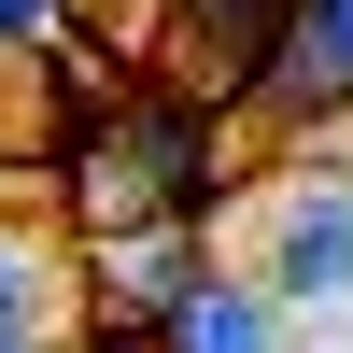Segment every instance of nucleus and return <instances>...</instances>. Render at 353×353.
Masks as SVG:
<instances>
[{"label":"nucleus","instance_id":"4","mask_svg":"<svg viewBox=\"0 0 353 353\" xmlns=\"http://www.w3.org/2000/svg\"><path fill=\"white\" fill-rule=\"evenodd\" d=\"M57 339H71V254L0 212V353H57Z\"/></svg>","mask_w":353,"mask_h":353},{"label":"nucleus","instance_id":"2","mask_svg":"<svg viewBox=\"0 0 353 353\" xmlns=\"http://www.w3.org/2000/svg\"><path fill=\"white\" fill-rule=\"evenodd\" d=\"M241 113H269V128L353 113V0H297V14H283V57H269V85H254Z\"/></svg>","mask_w":353,"mask_h":353},{"label":"nucleus","instance_id":"3","mask_svg":"<svg viewBox=\"0 0 353 353\" xmlns=\"http://www.w3.org/2000/svg\"><path fill=\"white\" fill-rule=\"evenodd\" d=\"M283 14L297 0H184V28H198V99H254L269 85V57H283Z\"/></svg>","mask_w":353,"mask_h":353},{"label":"nucleus","instance_id":"7","mask_svg":"<svg viewBox=\"0 0 353 353\" xmlns=\"http://www.w3.org/2000/svg\"><path fill=\"white\" fill-rule=\"evenodd\" d=\"M339 184H353V128H339Z\"/></svg>","mask_w":353,"mask_h":353},{"label":"nucleus","instance_id":"5","mask_svg":"<svg viewBox=\"0 0 353 353\" xmlns=\"http://www.w3.org/2000/svg\"><path fill=\"white\" fill-rule=\"evenodd\" d=\"M156 353H269V297L226 283V269H198L184 297L156 311Z\"/></svg>","mask_w":353,"mask_h":353},{"label":"nucleus","instance_id":"1","mask_svg":"<svg viewBox=\"0 0 353 353\" xmlns=\"http://www.w3.org/2000/svg\"><path fill=\"white\" fill-rule=\"evenodd\" d=\"M254 297H269V311H325V297H353V184H339V170H311V184L269 198Z\"/></svg>","mask_w":353,"mask_h":353},{"label":"nucleus","instance_id":"6","mask_svg":"<svg viewBox=\"0 0 353 353\" xmlns=\"http://www.w3.org/2000/svg\"><path fill=\"white\" fill-rule=\"evenodd\" d=\"M57 43H85L71 0H0V57H57Z\"/></svg>","mask_w":353,"mask_h":353}]
</instances>
